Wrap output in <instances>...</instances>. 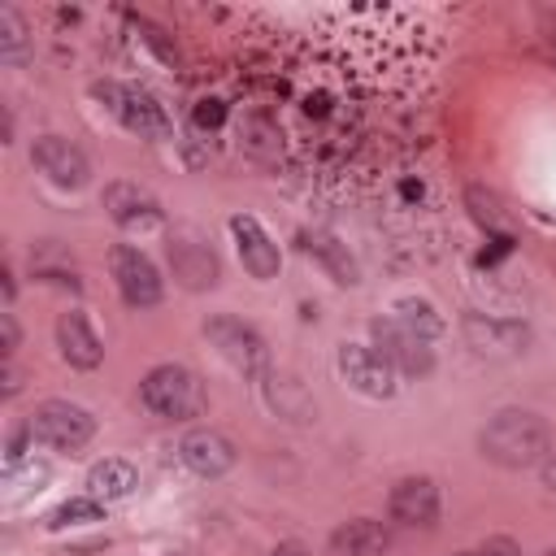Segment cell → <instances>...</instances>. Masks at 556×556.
<instances>
[{"mask_svg":"<svg viewBox=\"0 0 556 556\" xmlns=\"http://www.w3.org/2000/svg\"><path fill=\"white\" fill-rule=\"evenodd\" d=\"M478 452L500 469H534L552 456V430L530 408H500L482 426Z\"/></svg>","mask_w":556,"mask_h":556,"instance_id":"cell-1","label":"cell"},{"mask_svg":"<svg viewBox=\"0 0 556 556\" xmlns=\"http://www.w3.org/2000/svg\"><path fill=\"white\" fill-rule=\"evenodd\" d=\"M139 400L152 417H165V421H195L208 413V387L195 369L187 365H156L143 374L139 382Z\"/></svg>","mask_w":556,"mask_h":556,"instance_id":"cell-2","label":"cell"},{"mask_svg":"<svg viewBox=\"0 0 556 556\" xmlns=\"http://www.w3.org/2000/svg\"><path fill=\"white\" fill-rule=\"evenodd\" d=\"M91 91L104 100V109H109L130 135H139V139H169L174 122H169L165 104H161L148 87H135V83H96Z\"/></svg>","mask_w":556,"mask_h":556,"instance_id":"cell-3","label":"cell"},{"mask_svg":"<svg viewBox=\"0 0 556 556\" xmlns=\"http://www.w3.org/2000/svg\"><path fill=\"white\" fill-rule=\"evenodd\" d=\"M204 339L222 352V361H230L243 378H269L274 369H269V348H265V339H261V330L256 326H248V321H239V317H230V313H213L208 321H204Z\"/></svg>","mask_w":556,"mask_h":556,"instance_id":"cell-4","label":"cell"},{"mask_svg":"<svg viewBox=\"0 0 556 556\" xmlns=\"http://www.w3.org/2000/svg\"><path fill=\"white\" fill-rule=\"evenodd\" d=\"M30 439H39L52 452H78L96 434V417L74 400H43L30 413Z\"/></svg>","mask_w":556,"mask_h":556,"instance_id":"cell-5","label":"cell"},{"mask_svg":"<svg viewBox=\"0 0 556 556\" xmlns=\"http://www.w3.org/2000/svg\"><path fill=\"white\" fill-rule=\"evenodd\" d=\"M369 334H374V352L404 378H426L434 369V352L421 334H413L408 326H400L395 317H374L369 321Z\"/></svg>","mask_w":556,"mask_h":556,"instance_id":"cell-6","label":"cell"},{"mask_svg":"<svg viewBox=\"0 0 556 556\" xmlns=\"http://www.w3.org/2000/svg\"><path fill=\"white\" fill-rule=\"evenodd\" d=\"M460 334L478 356H491V361H508V356H521L530 348V326L526 321L491 317V313H473V308L460 313Z\"/></svg>","mask_w":556,"mask_h":556,"instance_id":"cell-7","label":"cell"},{"mask_svg":"<svg viewBox=\"0 0 556 556\" xmlns=\"http://www.w3.org/2000/svg\"><path fill=\"white\" fill-rule=\"evenodd\" d=\"M169 269H174V278H178L187 291H208V287H217V274H222L217 252H213L208 239H204L200 230H191V226L169 230Z\"/></svg>","mask_w":556,"mask_h":556,"instance_id":"cell-8","label":"cell"},{"mask_svg":"<svg viewBox=\"0 0 556 556\" xmlns=\"http://www.w3.org/2000/svg\"><path fill=\"white\" fill-rule=\"evenodd\" d=\"M109 265H113V282H117V291H122V300L130 308H156L161 304V295H165L161 274H156V265L139 248L117 243L109 252Z\"/></svg>","mask_w":556,"mask_h":556,"instance_id":"cell-9","label":"cell"},{"mask_svg":"<svg viewBox=\"0 0 556 556\" xmlns=\"http://www.w3.org/2000/svg\"><path fill=\"white\" fill-rule=\"evenodd\" d=\"M339 374L352 391L369 395V400H391L395 395V369L374 352V343H343L339 348Z\"/></svg>","mask_w":556,"mask_h":556,"instance_id":"cell-10","label":"cell"},{"mask_svg":"<svg viewBox=\"0 0 556 556\" xmlns=\"http://www.w3.org/2000/svg\"><path fill=\"white\" fill-rule=\"evenodd\" d=\"M30 161H35L56 187H65V191H78V187H87V178H91L87 152H83L78 143H70L65 135H39V139L30 143Z\"/></svg>","mask_w":556,"mask_h":556,"instance_id":"cell-11","label":"cell"},{"mask_svg":"<svg viewBox=\"0 0 556 556\" xmlns=\"http://www.w3.org/2000/svg\"><path fill=\"white\" fill-rule=\"evenodd\" d=\"M178 456H182V465H187L191 473H200V478H222V473H230L235 460H239L235 443H230L222 430H213V426L187 430L182 443H178Z\"/></svg>","mask_w":556,"mask_h":556,"instance_id":"cell-12","label":"cell"},{"mask_svg":"<svg viewBox=\"0 0 556 556\" xmlns=\"http://www.w3.org/2000/svg\"><path fill=\"white\" fill-rule=\"evenodd\" d=\"M387 513H391V521H400V526L430 530V526L439 521V486H434V478H421V473L400 478V482L391 486V495H387Z\"/></svg>","mask_w":556,"mask_h":556,"instance_id":"cell-13","label":"cell"},{"mask_svg":"<svg viewBox=\"0 0 556 556\" xmlns=\"http://www.w3.org/2000/svg\"><path fill=\"white\" fill-rule=\"evenodd\" d=\"M230 235H235V252H239L243 269H248L252 278L269 282V278L278 274V265H282L278 243L269 239V230H265L252 213H235V217H230Z\"/></svg>","mask_w":556,"mask_h":556,"instance_id":"cell-14","label":"cell"},{"mask_svg":"<svg viewBox=\"0 0 556 556\" xmlns=\"http://www.w3.org/2000/svg\"><path fill=\"white\" fill-rule=\"evenodd\" d=\"M56 348H61V356H65L74 369H96V365L104 361V343H100V334L91 330L87 313H78V308H70V313L56 317Z\"/></svg>","mask_w":556,"mask_h":556,"instance_id":"cell-15","label":"cell"},{"mask_svg":"<svg viewBox=\"0 0 556 556\" xmlns=\"http://www.w3.org/2000/svg\"><path fill=\"white\" fill-rule=\"evenodd\" d=\"M104 208L117 226L135 230V226H156L161 222V204L139 187V182H109L104 187Z\"/></svg>","mask_w":556,"mask_h":556,"instance_id":"cell-16","label":"cell"},{"mask_svg":"<svg viewBox=\"0 0 556 556\" xmlns=\"http://www.w3.org/2000/svg\"><path fill=\"white\" fill-rule=\"evenodd\" d=\"M334 556H382L391 547V530L374 517H352L330 534Z\"/></svg>","mask_w":556,"mask_h":556,"instance_id":"cell-17","label":"cell"},{"mask_svg":"<svg viewBox=\"0 0 556 556\" xmlns=\"http://www.w3.org/2000/svg\"><path fill=\"white\" fill-rule=\"evenodd\" d=\"M139 486V469L122 456H104L87 469V495L100 500V504H113V500H126L130 491Z\"/></svg>","mask_w":556,"mask_h":556,"instance_id":"cell-18","label":"cell"},{"mask_svg":"<svg viewBox=\"0 0 556 556\" xmlns=\"http://www.w3.org/2000/svg\"><path fill=\"white\" fill-rule=\"evenodd\" d=\"M239 148H243L252 161L274 165L278 152H282V130H278V122H274L269 113H248V117L239 122Z\"/></svg>","mask_w":556,"mask_h":556,"instance_id":"cell-19","label":"cell"},{"mask_svg":"<svg viewBox=\"0 0 556 556\" xmlns=\"http://www.w3.org/2000/svg\"><path fill=\"white\" fill-rule=\"evenodd\" d=\"M465 208H469V217L486 230V235H495V239H513V213L504 208V200L495 195V191H486V187H465Z\"/></svg>","mask_w":556,"mask_h":556,"instance_id":"cell-20","label":"cell"},{"mask_svg":"<svg viewBox=\"0 0 556 556\" xmlns=\"http://www.w3.org/2000/svg\"><path fill=\"white\" fill-rule=\"evenodd\" d=\"M265 400H269V408H274L278 417H287V421H308V417H313V400H308L304 387H300L295 378H287V374H269V378H265Z\"/></svg>","mask_w":556,"mask_h":556,"instance_id":"cell-21","label":"cell"},{"mask_svg":"<svg viewBox=\"0 0 556 556\" xmlns=\"http://www.w3.org/2000/svg\"><path fill=\"white\" fill-rule=\"evenodd\" d=\"M0 61L4 65H26L30 61V35L26 22L17 17V9H0Z\"/></svg>","mask_w":556,"mask_h":556,"instance_id":"cell-22","label":"cell"},{"mask_svg":"<svg viewBox=\"0 0 556 556\" xmlns=\"http://www.w3.org/2000/svg\"><path fill=\"white\" fill-rule=\"evenodd\" d=\"M391 317H395L400 326H408L413 334H421L426 343H430V339L443 330V317H439V313H434L426 300H417V295H404V300L395 304V313H391Z\"/></svg>","mask_w":556,"mask_h":556,"instance_id":"cell-23","label":"cell"},{"mask_svg":"<svg viewBox=\"0 0 556 556\" xmlns=\"http://www.w3.org/2000/svg\"><path fill=\"white\" fill-rule=\"evenodd\" d=\"M308 252H317L326 265H330V274H334V282H356V265H352V256L334 243V239H326V235H308V243H304Z\"/></svg>","mask_w":556,"mask_h":556,"instance_id":"cell-24","label":"cell"},{"mask_svg":"<svg viewBox=\"0 0 556 556\" xmlns=\"http://www.w3.org/2000/svg\"><path fill=\"white\" fill-rule=\"evenodd\" d=\"M100 517H104V504L91 500V495H78V500H65L52 513V526H78V521H100Z\"/></svg>","mask_w":556,"mask_h":556,"instance_id":"cell-25","label":"cell"},{"mask_svg":"<svg viewBox=\"0 0 556 556\" xmlns=\"http://www.w3.org/2000/svg\"><path fill=\"white\" fill-rule=\"evenodd\" d=\"M195 122L200 126H222L226 122V104L222 100H200L195 104Z\"/></svg>","mask_w":556,"mask_h":556,"instance_id":"cell-26","label":"cell"},{"mask_svg":"<svg viewBox=\"0 0 556 556\" xmlns=\"http://www.w3.org/2000/svg\"><path fill=\"white\" fill-rule=\"evenodd\" d=\"M0 339H4V361H13V352H17V321H13V313H0Z\"/></svg>","mask_w":556,"mask_h":556,"instance_id":"cell-27","label":"cell"},{"mask_svg":"<svg viewBox=\"0 0 556 556\" xmlns=\"http://www.w3.org/2000/svg\"><path fill=\"white\" fill-rule=\"evenodd\" d=\"M478 556H521V547H517L513 539H486V543L478 547Z\"/></svg>","mask_w":556,"mask_h":556,"instance_id":"cell-28","label":"cell"},{"mask_svg":"<svg viewBox=\"0 0 556 556\" xmlns=\"http://www.w3.org/2000/svg\"><path fill=\"white\" fill-rule=\"evenodd\" d=\"M539 469H543V486H547V491H556V452H552V456H547Z\"/></svg>","mask_w":556,"mask_h":556,"instance_id":"cell-29","label":"cell"},{"mask_svg":"<svg viewBox=\"0 0 556 556\" xmlns=\"http://www.w3.org/2000/svg\"><path fill=\"white\" fill-rule=\"evenodd\" d=\"M269 556H304V543H278Z\"/></svg>","mask_w":556,"mask_h":556,"instance_id":"cell-30","label":"cell"},{"mask_svg":"<svg viewBox=\"0 0 556 556\" xmlns=\"http://www.w3.org/2000/svg\"><path fill=\"white\" fill-rule=\"evenodd\" d=\"M547 556H556V547H552V552H547Z\"/></svg>","mask_w":556,"mask_h":556,"instance_id":"cell-31","label":"cell"},{"mask_svg":"<svg viewBox=\"0 0 556 556\" xmlns=\"http://www.w3.org/2000/svg\"><path fill=\"white\" fill-rule=\"evenodd\" d=\"M465 556H478V552H465Z\"/></svg>","mask_w":556,"mask_h":556,"instance_id":"cell-32","label":"cell"}]
</instances>
